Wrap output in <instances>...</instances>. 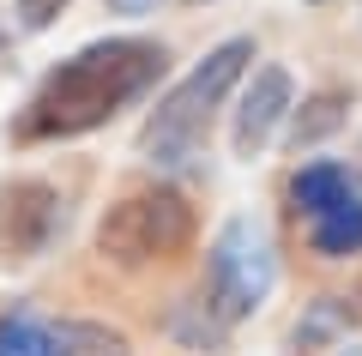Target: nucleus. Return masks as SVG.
Instances as JSON below:
<instances>
[{
	"label": "nucleus",
	"mask_w": 362,
	"mask_h": 356,
	"mask_svg": "<svg viewBox=\"0 0 362 356\" xmlns=\"http://www.w3.org/2000/svg\"><path fill=\"white\" fill-rule=\"evenodd\" d=\"M247 61H254V42H247V37L218 42V49H211L206 61L194 67V73H187V79H181V85L169 91V97L157 103L151 115H145L139 151L151 157V163H163V169L194 163V157L206 151V139H211V121H218L223 97L242 85Z\"/></svg>",
	"instance_id": "f03ea898"
},
{
	"label": "nucleus",
	"mask_w": 362,
	"mask_h": 356,
	"mask_svg": "<svg viewBox=\"0 0 362 356\" xmlns=\"http://www.w3.org/2000/svg\"><path fill=\"white\" fill-rule=\"evenodd\" d=\"M66 229V200L37 176H18L0 188V248L13 260L49 254V242Z\"/></svg>",
	"instance_id": "39448f33"
},
{
	"label": "nucleus",
	"mask_w": 362,
	"mask_h": 356,
	"mask_svg": "<svg viewBox=\"0 0 362 356\" xmlns=\"http://www.w3.org/2000/svg\"><path fill=\"white\" fill-rule=\"evenodd\" d=\"M272 284H278V254H272L266 224H254V217H230V224L211 236L199 302H206L223 326H235V320H247L254 308H266Z\"/></svg>",
	"instance_id": "7ed1b4c3"
},
{
	"label": "nucleus",
	"mask_w": 362,
	"mask_h": 356,
	"mask_svg": "<svg viewBox=\"0 0 362 356\" xmlns=\"http://www.w3.org/2000/svg\"><path fill=\"white\" fill-rule=\"evenodd\" d=\"M54 326V356H133L127 338L97 320H49Z\"/></svg>",
	"instance_id": "9d476101"
},
{
	"label": "nucleus",
	"mask_w": 362,
	"mask_h": 356,
	"mask_svg": "<svg viewBox=\"0 0 362 356\" xmlns=\"http://www.w3.org/2000/svg\"><path fill=\"white\" fill-rule=\"evenodd\" d=\"M344 109H350V97L344 91H320V97H308L302 109H290V145H320L326 133H338L344 127Z\"/></svg>",
	"instance_id": "1a4fd4ad"
},
{
	"label": "nucleus",
	"mask_w": 362,
	"mask_h": 356,
	"mask_svg": "<svg viewBox=\"0 0 362 356\" xmlns=\"http://www.w3.org/2000/svg\"><path fill=\"white\" fill-rule=\"evenodd\" d=\"M66 6H73V0H13V13H18V25H25V30H49Z\"/></svg>",
	"instance_id": "4468645a"
},
{
	"label": "nucleus",
	"mask_w": 362,
	"mask_h": 356,
	"mask_svg": "<svg viewBox=\"0 0 362 356\" xmlns=\"http://www.w3.org/2000/svg\"><path fill=\"white\" fill-rule=\"evenodd\" d=\"M194 205L175 188H139L115 200L97 224V248L115 266H151V260H175L194 248Z\"/></svg>",
	"instance_id": "20e7f679"
},
{
	"label": "nucleus",
	"mask_w": 362,
	"mask_h": 356,
	"mask_svg": "<svg viewBox=\"0 0 362 356\" xmlns=\"http://www.w3.org/2000/svg\"><path fill=\"white\" fill-rule=\"evenodd\" d=\"M109 6H115V13H133V18H139V13H157V0H109Z\"/></svg>",
	"instance_id": "2eb2a0df"
},
{
	"label": "nucleus",
	"mask_w": 362,
	"mask_h": 356,
	"mask_svg": "<svg viewBox=\"0 0 362 356\" xmlns=\"http://www.w3.org/2000/svg\"><path fill=\"white\" fill-rule=\"evenodd\" d=\"M163 42L139 37L85 42L78 54L42 73V85L30 91L25 115H18V139H78V133L115 121L127 103H139L163 79Z\"/></svg>",
	"instance_id": "f257e3e1"
},
{
	"label": "nucleus",
	"mask_w": 362,
	"mask_h": 356,
	"mask_svg": "<svg viewBox=\"0 0 362 356\" xmlns=\"http://www.w3.org/2000/svg\"><path fill=\"white\" fill-rule=\"evenodd\" d=\"M344 356H362V344H350V350H344Z\"/></svg>",
	"instance_id": "dca6fc26"
},
{
	"label": "nucleus",
	"mask_w": 362,
	"mask_h": 356,
	"mask_svg": "<svg viewBox=\"0 0 362 356\" xmlns=\"http://www.w3.org/2000/svg\"><path fill=\"white\" fill-rule=\"evenodd\" d=\"M350 193H356V181H350L344 163H302L296 176H290V200H296L302 217H320L326 205L350 200Z\"/></svg>",
	"instance_id": "6e6552de"
},
{
	"label": "nucleus",
	"mask_w": 362,
	"mask_h": 356,
	"mask_svg": "<svg viewBox=\"0 0 362 356\" xmlns=\"http://www.w3.org/2000/svg\"><path fill=\"white\" fill-rule=\"evenodd\" d=\"M308 6H332V0H308Z\"/></svg>",
	"instance_id": "f3484780"
},
{
	"label": "nucleus",
	"mask_w": 362,
	"mask_h": 356,
	"mask_svg": "<svg viewBox=\"0 0 362 356\" xmlns=\"http://www.w3.org/2000/svg\"><path fill=\"white\" fill-rule=\"evenodd\" d=\"M344 326H350V308L338 302V296H320V302H314V314H308V326H296V344H302V350H314V344L338 338Z\"/></svg>",
	"instance_id": "ddd939ff"
},
{
	"label": "nucleus",
	"mask_w": 362,
	"mask_h": 356,
	"mask_svg": "<svg viewBox=\"0 0 362 356\" xmlns=\"http://www.w3.org/2000/svg\"><path fill=\"white\" fill-rule=\"evenodd\" d=\"M0 356H54V326L37 314H0Z\"/></svg>",
	"instance_id": "9b49d317"
},
{
	"label": "nucleus",
	"mask_w": 362,
	"mask_h": 356,
	"mask_svg": "<svg viewBox=\"0 0 362 356\" xmlns=\"http://www.w3.org/2000/svg\"><path fill=\"white\" fill-rule=\"evenodd\" d=\"M290 109H296L290 73L284 67H259V73L247 79L242 103H235V157H259L272 145V133L290 121Z\"/></svg>",
	"instance_id": "423d86ee"
},
{
	"label": "nucleus",
	"mask_w": 362,
	"mask_h": 356,
	"mask_svg": "<svg viewBox=\"0 0 362 356\" xmlns=\"http://www.w3.org/2000/svg\"><path fill=\"white\" fill-rule=\"evenodd\" d=\"M308 242H314V254H326V260L362 254V193H350V200L326 205L320 217H308Z\"/></svg>",
	"instance_id": "0eeeda50"
},
{
	"label": "nucleus",
	"mask_w": 362,
	"mask_h": 356,
	"mask_svg": "<svg viewBox=\"0 0 362 356\" xmlns=\"http://www.w3.org/2000/svg\"><path fill=\"white\" fill-rule=\"evenodd\" d=\"M175 338L194 344V350H218V344L230 338V326H223V320L194 296V302H181V314H175Z\"/></svg>",
	"instance_id": "f8f14e48"
}]
</instances>
